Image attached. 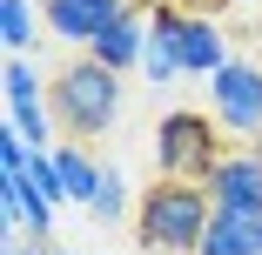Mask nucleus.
I'll return each instance as SVG.
<instances>
[{"label": "nucleus", "instance_id": "obj_5", "mask_svg": "<svg viewBox=\"0 0 262 255\" xmlns=\"http://www.w3.org/2000/svg\"><path fill=\"white\" fill-rule=\"evenodd\" d=\"M208 188V201L215 208H235V215H262V155L242 141V148H229V155L215 161V175L202 181Z\"/></svg>", "mask_w": 262, "mask_h": 255}, {"label": "nucleus", "instance_id": "obj_10", "mask_svg": "<svg viewBox=\"0 0 262 255\" xmlns=\"http://www.w3.org/2000/svg\"><path fill=\"white\" fill-rule=\"evenodd\" d=\"M195 255H262V215H235V208H215L208 215V235Z\"/></svg>", "mask_w": 262, "mask_h": 255}, {"label": "nucleus", "instance_id": "obj_17", "mask_svg": "<svg viewBox=\"0 0 262 255\" xmlns=\"http://www.w3.org/2000/svg\"><path fill=\"white\" fill-rule=\"evenodd\" d=\"M242 7H262V0H242Z\"/></svg>", "mask_w": 262, "mask_h": 255}, {"label": "nucleus", "instance_id": "obj_18", "mask_svg": "<svg viewBox=\"0 0 262 255\" xmlns=\"http://www.w3.org/2000/svg\"><path fill=\"white\" fill-rule=\"evenodd\" d=\"M54 255H61V248H54Z\"/></svg>", "mask_w": 262, "mask_h": 255}, {"label": "nucleus", "instance_id": "obj_4", "mask_svg": "<svg viewBox=\"0 0 262 255\" xmlns=\"http://www.w3.org/2000/svg\"><path fill=\"white\" fill-rule=\"evenodd\" d=\"M208 114H215L235 141L262 134V61H229L222 74H208Z\"/></svg>", "mask_w": 262, "mask_h": 255}, {"label": "nucleus", "instance_id": "obj_1", "mask_svg": "<svg viewBox=\"0 0 262 255\" xmlns=\"http://www.w3.org/2000/svg\"><path fill=\"white\" fill-rule=\"evenodd\" d=\"M208 215H215V201H208L202 181H148L141 201H135V242L148 255H195L202 235H208Z\"/></svg>", "mask_w": 262, "mask_h": 255}, {"label": "nucleus", "instance_id": "obj_15", "mask_svg": "<svg viewBox=\"0 0 262 255\" xmlns=\"http://www.w3.org/2000/svg\"><path fill=\"white\" fill-rule=\"evenodd\" d=\"M94 222H135V201H128V181H121V168H108L101 175V195H94V208H88Z\"/></svg>", "mask_w": 262, "mask_h": 255}, {"label": "nucleus", "instance_id": "obj_2", "mask_svg": "<svg viewBox=\"0 0 262 255\" xmlns=\"http://www.w3.org/2000/svg\"><path fill=\"white\" fill-rule=\"evenodd\" d=\"M47 108H54V128L68 141H101L115 128L121 114V74L115 67H101L94 54L54 67V81H47Z\"/></svg>", "mask_w": 262, "mask_h": 255}, {"label": "nucleus", "instance_id": "obj_8", "mask_svg": "<svg viewBox=\"0 0 262 255\" xmlns=\"http://www.w3.org/2000/svg\"><path fill=\"white\" fill-rule=\"evenodd\" d=\"M88 54H94L101 67H115V74L141 67V54H148V14H141V7H128L115 27H101V34L88 40Z\"/></svg>", "mask_w": 262, "mask_h": 255}, {"label": "nucleus", "instance_id": "obj_12", "mask_svg": "<svg viewBox=\"0 0 262 255\" xmlns=\"http://www.w3.org/2000/svg\"><path fill=\"white\" fill-rule=\"evenodd\" d=\"M40 27H47V20H40L34 0H0V40H7V54H27Z\"/></svg>", "mask_w": 262, "mask_h": 255}, {"label": "nucleus", "instance_id": "obj_7", "mask_svg": "<svg viewBox=\"0 0 262 255\" xmlns=\"http://www.w3.org/2000/svg\"><path fill=\"white\" fill-rule=\"evenodd\" d=\"M121 14H128V0H40L47 34H61V40H74V47H88L101 27H115Z\"/></svg>", "mask_w": 262, "mask_h": 255}, {"label": "nucleus", "instance_id": "obj_6", "mask_svg": "<svg viewBox=\"0 0 262 255\" xmlns=\"http://www.w3.org/2000/svg\"><path fill=\"white\" fill-rule=\"evenodd\" d=\"M175 54H182V74H222L235 54H229V34H222V20H208V14H195V7H182V27H175Z\"/></svg>", "mask_w": 262, "mask_h": 255}, {"label": "nucleus", "instance_id": "obj_13", "mask_svg": "<svg viewBox=\"0 0 262 255\" xmlns=\"http://www.w3.org/2000/svg\"><path fill=\"white\" fill-rule=\"evenodd\" d=\"M7 134H20L34 155H40L47 134H54V108H47V101H20V108H7Z\"/></svg>", "mask_w": 262, "mask_h": 255}, {"label": "nucleus", "instance_id": "obj_14", "mask_svg": "<svg viewBox=\"0 0 262 255\" xmlns=\"http://www.w3.org/2000/svg\"><path fill=\"white\" fill-rule=\"evenodd\" d=\"M0 94H7V108H20V101H47V81L27 54H14L7 67H0Z\"/></svg>", "mask_w": 262, "mask_h": 255}, {"label": "nucleus", "instance_id": "obj_3", "mask_svg": "<svg viewBox=\"0 0 262 255\" xmlns=\"http://www.w3.org/2000/svg\"><path fill=\"white\" fill-rule=\"evenodd\" d=\"M222 155H229V128L208 108H168L162 121H155V175H168V181H208Z\"/></svg>", "mask_w": 262, "mask_h": 255}, {"label": "nucleus", "instance_id": "obj_11", "mask_svg": "<svg viewBox=\"0 0 262 255\" xmlns=\"http://www.w3.org/2000/svg\"><path fill=\"white\" fill-rule=\"evenodd\" d=\"M54 168H61V188H68V201H81V208H94V195H101V168L94 155H88V141H61L54 148Z\"/></svg>", "mask_w": 262, "mask_h": 255}, {"label": "nucleus", "instance_id": "obj_9", "mask_svg": "<svg viewBox=\"0 0 262 255\" xmlns=\"http://www.w3.org/2000/svg\"><path fill=\"white\" fill-rule=\"evenodd\" d=\"M0 208H7V228H27V235H54V201L34 188V175H0Z\"/></svg>", "mask_w": 262, "mask_h": 255}, {"label": "nucleus", "instance_id": "obj_16", "mask_svg": "<svg viewBox=\"0 0 262 255\" xmlns=\"http://www.w3.org/2000/svg\"><path fill=\"white\" fill-rule=\"evenodd\" d=\"M128 7H141V14H148V7H162V0H128Z\"/></svg>", "mask_w": 262, "mask_h": 255}]
</instances>
